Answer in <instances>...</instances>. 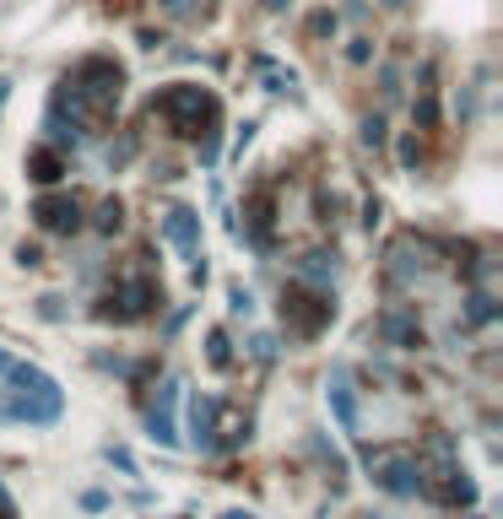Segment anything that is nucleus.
Wrapping results in <instances>:
<instances>
[{
	"mask_svg": "<svg viewBox=\"0 0 503 519\" xmlns=\"http://www.w3.org/2000/svg\"><path fill=\"white\" fill-rule=\"evenodd\" d=\"M0 514H17V509H11V498H6V487H0Z\"/></svg>",
	"mask_w": 503,
	"mask_h": 519,
	"instance_id": "21",
	"label": "nucleus"
},
{
	"mask_svg": "<svg viewBox=\"0 0 503 519\" xmlns=\"http://www.w3.org/2000/svg\"><path fill=\"white\" fill-rule=\"evenodd\" d=\"M260 76L271 82V92H287V87H293V71H282V65H271V60H260Z\"/></svg>",
	"mask_w": 503,
	"mask_h": 519,
	"instance_id": "16",
	"label": "nucleus"
},
{
	"mask_svg": "<svg viewBox=\"0 0 503 519\" xmlns=\"http://www.w3.org/2000/svg\"><path fill=\"white\" fill-rule=\"evenodd\" d=\"M152 119H163L179 141H201V163L217 157V125H222V103L206 87H163L152 98Z\"/></svg>",
	"mask_w": 503,
	"mask_h": 519,
	"instance_id": "2",
	"label": "nucleus"
},
{
	"mask_svg": "<svg viewBox=\"0 0 503 519\" xmlns=\"http://www.w3.org/2000/svg\"><path fill=\"white\" fill-rule=\"evenodd\" d=\"M152 309H163V287H157L147 271H136V276H125V282H114V292L98 303V319L130 325V319H147Z\"/></svg>",
	"mask_w": 503,
	"mask_h": 519,
	"instance_id": "5",
	"label": "nucleus"
},
{
	"mask_svg": "<svg viewBox=\"0 0 503 519\" xmlns=\"http://www.w3.org/2000/svg\"><path fill=\"white\" fill-rule=\"evenodd\" d=\"M163 11L168 17H195V11H206V6H195V0H163Z\"/></svg>",
	"mask_w": 503,
	"mask_h": 519,
	"instance_id": "18",
	"label": "nucleus"
},
{
	"mask_svg": "<svg viewBox=\"0 0 503 519\" xmlns=\"http://www.w3.org/2000/svg\"><path fill=\"white\" fill-rule=\"evenodd\" d=\"M119 228V201H103L98 206V233H114Z\"/></svg>",
	"mask_w": 503,
	"mask_h": 519,
	"instance_id": "17",
	"label": "nucleus"
},
{
	"mask_svg": "<svg viewBox=\"0 0 503 519\" xmlns=\"http://www.w3.org/2000/svg\"><path fill=\"white\" fill-rule=\"evenodd\" d=\"M206 357H211V368H228V363H233L228 336H222V330H211V336H206Z\"/></svg>",
	"mask_w": 503,
	"mask_h": 519,
	"instance_id": "15",
	"label": "nucleus"
},
{
	"mask_svg": "<svg viewBox=\"0 0 503 519\" xmlns=\"http://www.w3.org/2000/svg\"><path fill=\"white\" fill-rule=\"evenodd\" d=\"M249 309H255V298H249L244 287H233V314H249Z\"/></svg>",
	"mask_w": 503,
	"mask_h": 519,
	"instance_id": "20",
	"label": "nucleus"
},
{
	"mask_svg": "<svg viewBox=\"0 0 503 519\" xmlns=\"http://www.w3.org/2000/svg\"><path fill=\"white\" fill-rule=\"evenodd\" d=\"M282 319H287V330H293V336L314 341L330 319H336V303H330V292H320V287L293 282V287H282Z\"/></svg>",
	"mask_w": 503,
	"mask_h": 519,
	"instance_id": "4",
	"label": "nucleus"
},
{
	"mask_svg": "<svg viewBox=\"0 0 503 519\" xmlns=\"http://www.w3.org/2000/svg\"><path fill=\"white\" fill-rule=\"evenodd\" d=\"M222 519H255V514H238V509H233V514H222Z\"/></svg>",
	"mask_w": 503,
	"mask_h": 519,
	"instance_id": "22",
	"label": "nucleus"
},
{
	"mask_svg": "<svg viewBox=\"0 0 503 519\" xmlns=\"http://www.w3.org/2000/svg\"><path fill=\"white\" fill-rule=\"evenodd\" d=\"M163 238L179 249L184 260H201V217H195L190 206H174L163 217Z\"/></svg>",
	"mask_w": 503,
	"mask_h": 519,
	"instance_id": "9",
	"label": "nucleus"
},
{
	"mask_svg": "<svg viewBox=\"0 0 503 519\" xmlns=\"http://www.w3.org/2000/svg\"><path fill=\"white\" fill-rule=\"evenodd\" d=\"M379 336L390 346H422V325H417V314L390 309V314H379Z\"/></svg>",
	"mask_w": 503,
	"mask_h": 519,
	"instance_id": "12",
	"label": "nucleus"
},
{
	"mask_svg": "<svg viewBox=\"0 0 503 519\" xmlns=\"http://www.w3.org/2000/svg\"><path fill=\"white\" fill-rule=\"evenodd\" d=\"M325 401H330V411H336L341 433H352V438L363 433V417H357V390H352V374H347V368H336V374H330Z\"/></svg>",
	"mask_w": 503,
	"mask_h": 519,
	"instance_id": "10",
	"label": "nucleus"
},
{
	"mask_svg": "<svg viewBox=\"0 0 503 519\" xmlns=\"http://www.w3.org/2000/svg\"><path fill=\"white\" fill-rule=\"evenodd\" d=\"M119 92H125V71L109 55H87L65 71V82L55 87L49 103V141L55 146H76L92 130H103L119 109Z\"/></svg>",
	"mask_w": 503,
	"mask_h": 519,
	"instance_id": "1",
	"label": "nucleus"
},
{
	"mask_svg": "<svg viewBox=\"0 0 503 519\" xmlns=\"http://www.w3.org/2000/svg\"><path fill=\"white\" fill-rule=\"evenodd\" d=\"M217 417H222L217 395H195V401H190V444L201 449V455L217 449Z\"/></svg>",
	"mask_w": 503,
	"mask_h": 519,
	"instance_id": "11",
	"label": "nucleus"
},
{
	"mask_svg": "<svg viewBox=\"0 0 503 519\" xmlns=\"http://www.w3.org/2000/svg\"><path fill=\"white\" fill-rule=\"evenodd\" d=\"M33 217H38V228H44V233L71 238L76 228H82V201H76V195H38Z\"/></svg>",
	"mask_w": 503,
	"mask_h": 519,
	"instance_id": "7",
	"label": "nucleus"
},
{
	"mask_svg": "<svg viewBox=\"0 0 503 519\" xmlns=\"http://www.w3.org/2000/svg\"><path fill=\"white\" fill-rule=\"evenodd\" d=\"M368 471H374V482L395 492V498H417L422 482H428V471H422V460L412 449H379V455H368Z\"/></svg>",
	"mask_w": 503,
	"mask_h": 519,
	"instance_id": "6",
	"label": "nucleus"
},
{
	"mask_svg": "<svg viewBox=\"0 0 503 519\" xmlns=\"http://www.w3.org/2000/svg\"><path fill=\"white\" fill-rule=\"evenodd\" d=\"M330 276H336V260L330 255H303L298 260V282L303 287H330Z\"/></svg>",
	"mask_w": 503,
	"mask_h": 519,
	"instance_id": "13",
	"label": "nucleus"
},
{
	"mask_svg": "<svg viewBox=\"0 0 503 519\" xmlns=\"http://www.w3.org/2000/svg\"><path fill=\"white\" fill-rule=\"evenodd\" d=\"M249 346H255V357H260V363H266V357H276V341H271V336H255Z\"/></svg>",
	"mask_w": 503,
	"mask_h": 519,
	"instance_id": "19",
	"label": "nucleus"
},
{
	"mask_svg": "<svg viewBox=\"0 0 503 519\" xmlns=\"http://www.w3.org/2000/svg\"><path fill=\"white\" fill-rule=\"evenodd\" d=\"M174 401H179V379H163L157 384V401L147 406V433L157 444H179V428H174Z\"/></svg>",
	"mask_w": 503,
	"mask_h": 519,
	"instance_id": "8",
	"label": "nucleus"
},
{
	"mask_svg": "<svg viewBox=\"0 0 503 519\" xmlns=\"http://www.w3.org/2000/svg\"><path fill=\"white\" fill-rule=\"evenodd\" d=\"M6 401H0V422H55L60 417V384L44 374V368H28V363H6Z\"/></svg>",
	"mask_w": 503,
	"mask_h": 519,
	"instance_id": "3",
	"label": "nucleus"
},
{
	"mask_svg": "<svg viewBox=\"0 0 503 519\" xmlns=\"http://www.w3.org/2000/svg\"><path fill=\"white\" fill-rule=\"evenodd\" d=\"M60 173H65V163H60V152H55V146H44V152H33V179H38V184H55Z\"/></svg>",
	"mask_w": 503,
	"mask_h": 519,
	"instance_id": "14",
	"label": "nucleus"
}]
</instances>
